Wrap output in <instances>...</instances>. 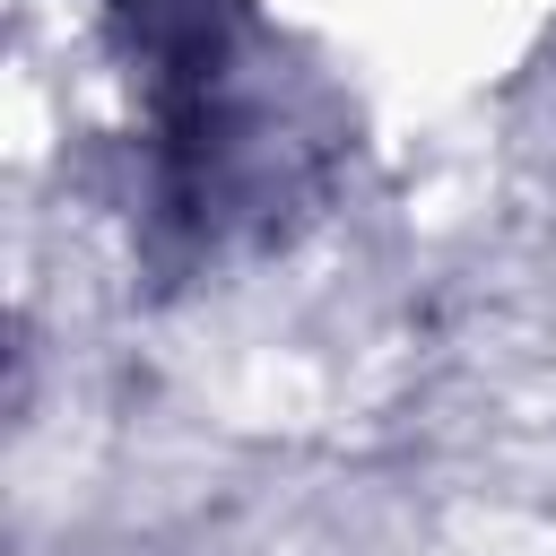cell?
I'll return each mask as SVG.
<instances>
[{
	"mask_svg": "<svg viewBox=\"0 0 556 556\" xmlns=\"http://www.w3.org/2000/svg\"><path fill=\"white\" fill-rule=\"evenodd\" d=\"M104 52L139 104V208L165 261L261 252L330 200L348 113L261 0H104Z\"/></svg>",
	"mask_w": 556,
	"mask_h": 556,
	"instance_id": "1",
	"label": "cell"
}]
</instances>
